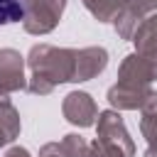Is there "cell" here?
Instances as JSON below:
<instances>
[{"instance_id": "cell-18", "label": "cell", "mask_w": 157, "mask_h": 157, "mask_svg": "<svg viewBox=\"0 0 157 157\" xmlns=\"http://www.w3.org/2000/svg\"><path fill=\"white\" fill-rule=\"evenodd\" d=\"M5 157H32L25 147H20V145H15V147H10L7 152H5Z\"/></svg>"}, {"instance_id": "cell-15", "label": "cell", "mask_w": 157, "mask_h": 157, "mask_svg": "<svg viewBox=\"0 0 157 157\" xmlns=\"http://www.w3.org/2000/svg\"><path fill=\"white\" fill-rule=\"evenodd\" d=\"M91 157H128V155H125L120 147H115V145L96 137V140L91 142Z\"/></svg>"}, {"instance_id": "cell-14", "label": "cell", "mask_w": 157, "mask_h": 157, "mask_svg": "<svg viewBox=\"0 0 157 157\" xmlns=\"http://www.w3.org/2000/svg\"><path fill=\"white\" fill-rule=\"evenodd\" d=\"M59 145H61V150H64L66 157H91V145L81 135H76V132L64 135Z\"/></svg>"}, {"instance_id": "cell-20", "label": "cell", "mask_w": 157, "mask_h": 157, "mask_svg": "<svg viewBox=\"0 0 157 157\" xmlns=\"http://www.w3.org/2000/svg\"><path fill=\"white\" fill-rule=\"evenodd\" d=\"M27 2H29V0H27Z\"/></svg>"}, {"instance_id": "cell-10", "label": "cell", "mask_w": 157, "mask_h": 157, "mask_svg": "<svg viewBox=\"0 0 157 157\" xmlns=\"http://www.w3.org/2000/svg\"><path fill=\"white\" fill-rule=\"evenodd\" d=\"M20 128H22L20 113H17V108L12 105L10 93H7L5 88H0V147L10 145V142L20 135Z\"/></svg>"}, {"instance_id": "cell-6", "label": "cell", "mask_w": 157, "mask_h": 157, "mask_svg": "<svg viewBox=\"0 0 157 157\" xmlns=\"http://www.w3.org/2000/svg\"><path fill=\"white\" fill-rule=\"evenodd\" d=\"M130 42L135 44V54H140L157 76V12L142 17V22L135 27Z\"/></svg>"}, {"instance_id": "cell-2", "label": "cell", "mask_w": 157, "mask_h": 157, "mask_svg": "<svg viewBox=\"0 0 157 157\" xmlns=\"http://www.w3.org/2000/svg\"><path fill=\"white\" fill-rule=\"evenodd\" d=\"M64 7H66V0H29L27 2V12H25V20H22V27L27 34H49L61 15H64Z\"/></svg>"}, {"instance_id": "cell-16", "label": "cell", "mask_w": 157, "mask_h": 157, "mask_svg": "<svg viewBox=\"0 0 157 157\" xmlns=\"http://www.w3.org/2000/svg\"><path fill=\"white\" fill-rule=\"evenodd\" d=\"M123 10H128V12H132L135 17L142 20V17H147L157 10V0H125Z\"/></svg>"}, {"instance_id": "cell-5", "label": "cell", "mask_w": 157, "mask_h": 157, "mask_svg": "<svg viewBox=\"0 0 157 157\" xmlns=\"http://www.w3.org/2000/svg\"><path fill=\"white\" fill-rule=\"evenodd\" d=\"M0 88H5L7 93L27 88L25 56L17 49H10V47L0 49Z\"/></svg>"}, {"instance_id": "cell-3", "label": "cell", "mask_w": 157, "mask_h": 157, "mask_svg": "<svg viewBox=\"0 0 157 157\" xmlns=\"http://www.w3.org/2000/svg\"><path fill=\"white\" fill-rule=\"evenodd\" d=\"M96 137L120 147L128 157H135V142H132V137H130V132H128V128H125V123H123V118H120V113L115 108L98 113V118H96Z\"/></svg>"}, {"instance_id": "cell-17", "label": "cell", "mask_w": 157, "mask_h": 157, "mask_svg": "<svg viewBox=\"0 0 157 157\" xmlns=\"http://www.w3.org/2000/svg\"><path fill=\"white\" fill-rule=\"evenodd\" d=\"M39 157H66V155H64V150H61L59 142H47L39 150Z\"/></svg>"}, {"instance_id": "cell-13", "label": "cell", "mask_w": 157, "mask_h": 157, "mask_svg": "<svg viewBox=\"0 0 157 157\" xmlns=\"http://www.w3.org/2000/svg\"><path fill=\"white\" fill-rule=\"evenodd\" d=\"M27 12V0H0V25L22 22Z\"/></svg>"}, {"instance_id": "cell-4", "label": "cell", "mask_w": 157, "mask_h": 157, "mask_svg": "<svg viewBox=\"0 0 157 157\" xmlns=\"http://www.w3.org/2000/svg\"><path fill=\"white\" fill-rule=\"evenodd\" d=\"M61 113H64V118L71 125L91 128L96 123V118H98V105L91 98V93H86V91H71V93L64 96Z\"/></svg>"}, {"instance_id": "cell-7", "label": "cell", "mask_w": 157, "mask_h": 157, "mask_svg": "<svg viewBox=\"0 0 157 157\" xmlns=\"http://www.w3.org/2000/svg\"><path fill=\"white\" fill-rule=\"evenodd\" d=\"M152 86H132V83H120L115 81L108 88V103L115 110H137L147 103V98L152 96Z\"/></svg>"}, {"instance_id": "cell-12", "label": "cell", "mask_w": 157, "mask_h": 157, "mask_svg": "<svg viewBox=\"0 0 157 157\" xmlns=\"http://www.w3.org/2000/svg\"><path fill=\"white\" fill-rule=\"evenodd\" d=\"M125 0H83V7L98 22H113V17L123 10Z\"/></svg>"}, {"instance_id": "cell-19", "label": "cell", "mask_w": 157, "mask_h": 157, "mask_svg": "<svg viewBox=\"0 0 157 157\" xmlns=\"http://www.w3.org/2000/svg\"><path fill=\"white\" fill-rule=\"evenodd\" d=\"M145 157H157V145H150L145 150Z\"/></svg>"}, {"instance_id": "cell-8", "label": "cell", "mask_w": 157, "mask_h": 157, "mask_svg": "<svg viewBox=\"0 0 157 157\" xmlns=\"http://www.w3.org/2000/svg\"><path fill=\"white\" fill-rule=\"evenodd\" d=\"M105 66H108V52L103 47L76 49V66H74V78L71 81H76V83L88 81L93 76H98Z\"/></svg>"}, {"instance_id": "cell-9", "label": "cell", "mask_w": 157, "mask_h": 157, "mask_svg": "<svg viewBox=\"0 0 157 157\" xmlns=\"http://www.w3.org/2000/svg\"><path fill=\"white\" fill-rule=\"evenodd\" d=\"M155 78H157V76H155L152 66H150L140 54H128V56L120 61V69H118V81H120V83L152 86Z\"/></svg>"}, {"instance_id": "cell-1", "label": "cell", "mask_w": 157, "mask_h": 157, "mask_svg": "<svg viewBox=\"0 0 157 157\" xmlns=\"http://www.w3.org/2000/svg\"><path fill=\"white\" fill-rule=\"evenodd\" d=\"M27 66L32 71L27 88L34 96H49L59 83L74 78L76 49L54 47V44H34L27 56Z\"/></svg>"}, {"instance_id": "cell-11", "label": "cell", "mask_w": 157, "mask_h": 157, "mask_svg": "<svg viewBox=\"0 0 157 157\" xmlns=\"http://www.w3.org/2000/svg\"><path fill=\"white\" fill-rule=\"evenodd\" d=\"M140 132L150 145H157V93L147 98V103L140 108Z\"/></svg>"}]
</instances>
